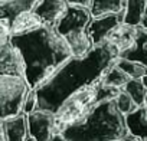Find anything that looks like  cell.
<instances>
[{
  "mask_svg": "<svg viewBox=\"0 0 147 141\" xmlns=\"http://www.w3.org/2000/svg\"><path fill=\"white\" fill-rule=\"evenodd\" d=\"M118 56V48L107 40L94 46L84 56L69 58L42 85L33 89L38 99L36 109L55 114L69 97L98 82L107 69L117 62Z\"/></svg>",
  "mask_w": 147,
  "mask_h": 141,
  "instance_id": "6da1fadb",
  "label": "cell"
},
{
  "mask_svg": "<svg viewBox=\"0 0 147 141\" xmlns=\"http://www.w3.org/2000/svg\"><path fill=\"white\" fill-rule=\"evenodd\" d=\"M12 45L19 52L30 89L42 85L55 70L72 58L66 40L56 33L52 25L36 22L10 36Z\"/></svg>",
  "mask_w": 147,
  "mask_h": 141,
  "instance_id": "7a4b0ae2",
  "label": "cell"
},
{
  "mask_svg": "<svg viewBox=\"0 0 147 141\" xmlns=\"http://www.w3.org/2000/svg\"><path fill=\"white\" fill-rule=\"evenodd\" d=\"M59 132L66 141H123L128 128L115 101L110 99L95 104L81 120L63 127Z\"/></svg>",
  "mask_w": 147,
  "mask_h": 141,
  "instance_id": "3957f363",
  "label": "cell"
},
{
  "mask_svg": "<svg viewBox=\"0 0 147 141\" xmlns=\"http://www.w3.org/2000/svg\"><path fill=\"white\" fill-rule=\"evenodd\" d=\"M92 19V12L87 6L66 5L63 13L52 25L71 48L72 56H84L94 46L88 36V25Z\"/></svg>",
  "mask_w": 147,
  "mask_h": 141,
  "instance_id": "277c9868",
  "label": "cell"
},
{
  "mask_svg": "<svg viewBox=\"0 0 147 141\" xmlns=\"http://www.w3.org/2000/svg\"><path fill=\"white\" fill-rule=\"evenodd\" d=\"M42 0H0V39L40 22L33 15Z\"/></svg>",
  "mask_w": 147,
  "mask_h": 141,
  "instance_id": "5b68a950",
  "label": "cell"
},
{
  "mask_svg": "<svg viewBox=\"0 0 147 141\" xmlns=\"http://www.w3.org/2000/svg\"><path fill=\"white\" fill-rule=\"evenodd\" d=\"M30 91L25 77L0 75V120L23 112V102Z\"/></svg>",
  "mask_w": 147,
  "mask_h": 141,
  "instance_id": "8992f818",
  "label": "cell"
},
{
  "mask_svg": "<svg viewBox=\"0 0 147 141\" xmlns=\"http://www.w3.org/2000/svg\"><path fill=\"white\" fill-rule=\"evenodd\" d=\"M124 23V12L107 13L95 16L88 25V36L92 46H98L110 39V36Z\"/></svg>",
  "mask_w": 147,
  "mask_h": 141,
  "instance_id": "52a82bcc",
  "label": "cell"
},
{
  "mask_svg": "<svg viewBox=\"0 0 147 141\" xmlns=\"http://www.w3.org/2000/svg\"><path fill=\"white\" fill-rule=\"evenodd\" d=\"M28 115V131L29 135L36 141H49L56 132L55 114L46 109H35Z\"/></svg>",
  "mask_w": 147,
  "mask_h": 141,
  "instance_id": "ba28073f",
  "label": "cell"
},
{
  "mask_svg": "<svg viewBox=\"0 0 147 141\" xmlns=\"http://www.w3.org/2000/svg\"><path fill=\"white\" fill-rule=\"evenodd\" d=\"M23 60L9 39H0V75L23 77Z\"/></svg>",
  "mask_w": 147,
  "mask_h": 141,
  "instance_id": "9c48e42d",
  "label": "cell"
},
{
  "mask_svg": "<svg viewBox=\"0 0 147 141\" xmlns=\"http://www.w3.org/2000/svg\"><path fill=\"white\" fill-rule=\"evenodd\" d=\"M3 122V132L6 141H25L29 135L28 131V115L20 112L15 117L6 118Z\"/></svg>",
  "mask_w": 147,
  "mask_h": 141,
  "instance_id": "30bf717a",
  "label": "cell"
},
{
  "mask_svg": "<svg viewBox=\"0 0 147 141\" xmlns=\"http://www.w3.org/2000/svg\"><path fill=\"white\" fill-rule=\"evenodd\" d=\"M120 58L128 60H137L147 66V29L141 25L136 26V38L134 43L130 49L124 50Z\"/></svg>",
  "mask_w": 147,
  "mask_h": 141,
  "instance_id": "8fae6325",
  "label": "cell"
},
{
  "mask_svg": "<svg viewBox=\"0 0 147 141\" xmlns=\"http://www.w3.org/2000/svg\"><path fill=\"white\" fill-rule=\"evenodd\" d=\"M65 9H66L65 0H42L39 6L35 9L33 15L38 17V20L53 25Z\"/></svg>",
  "mask_w": 147,
  "mask_h": 141,
  "instance_id": "7c38bea8",
  "label": "cell"
},
{
  "mask_svg": "<svg viewBox=\"0 0 147 141\" xmlns=\"http://www.w3.org/2000/svg\"><path fill=\"white\" fill-rule=\"evenodd\" d=\"M125 124L130 134L138 137L141 141H147V104L125 115Z\"/></svg>",
  "mask_w": 147,
  "mask_h": 141,
  "instance_id": "4fadbf2b",
  "label": "cell"
},
{
  "mask_svg": "<svg viewBox=\"0 0 147 141\" xmlns=\"http://www.w3.org/2000/svg\"><path fill=\"white\" fill-rule=\"evenodd\" d=\"M147 15V0H125L124 5V23L138 26Z\"/></svg>",
  "mask_w": 147,
  "mask_h": 141,
  "instance_id": "5bb4252c",
  "label": "cell"
},
{
  "mask_svg": "<svg viewBox=\"0 0 147 141\" xmlns=\"http://www.w3.org/2000/svg\"><path fill=\"white\" fill-rule=\"evenodd\" d=\"M125 0H92L91 12L92 17L102 16L107 13H120L124 12Z\"/></svg>",
  "mask_w": 147,
  "mask_h": 141,
  "instance_id": "9a60e30c",
  "label": "cell"
},
{
  "mask_svg": "<svg viewBox=\"0 0 147 141\" xmlns=\"http://www.w3.org/2000/svg\"><path fill=\"white\" fill-rule=\"evenodd\" d=\"M130 79H131V78L124 72V70L114 63L110 69H107V72L101 77L100 81H101L104 85H108V87H113V88H117V89H123L124 85H125Z\"/></svg>",
  "mask_w": 147,
  "mask_h": 141,
  "instance_id": "2e32d148",
  "label": "cell"
},
{
  "mask_svg": "<svg viewBox=\"0 0 147 141\" xmlns=\"http://www.w3.org/2000/svg\"><path fill=\"white\" fill-rule=\"evenodd\" d=\"M115 65L118 68H121L131 79H143L144 75L147 74V66L137 60H128V59L118 58Z\"/></svg>",
  "mask_w": 147,
  "mask_h": 141,
  "instance_id": "e0dca14e",
  "label": "cell"
},
{
  "mask_svg": "<svg viewBox=\"0 0 147 141\" xmlns=\"http://www.w3.org/2000/svg\"><path fill=\"white\" fill-rule=\"evenodd\" d=\"M136 102L137 107H141L146 104V97H147V88L144 87L141 79H130L124 88H123Z\"/></svg>",
  "mask_w": 147,
  "mask_h": 141,
  "instance_id": "ac0fdd59",
  "label": "cell"
},
{
  "mask_svg": "<svg viewBox=\"0 0 147 141\" xmlns=\"http://www.w3.org/2000/svg\"><path fill=\"white\" fill-rule=\"evenodd\" d=\"M115 105H117V108H118V111L125 117V115H128V114H131L133 111H136L138 107L136 105V102L133 101V98L124 91V89H121L120 92H118V95L115 97Z\"/></svg>",
  "mask_w": 147,
  "mask_h": 141,
  "instance_id": "d6986e66",
  "label": "cell"
},
{
  "mask_svg": "<svg viewBox=\"0 0 147 141\" xmlns=\"http://www.w3.org/2000/svg\"><path fill=\"white\" fill-rule=\"evenodd\" d=\"M36 107H38V99H36L35 91L32 89V91L28 94V97H26V99H25V102H23V112H25V114H29V112L35 111Z\"/></svg>",
  "mask_w": 147,
  "mask_h": 141,
  "instance_id": "ffe728a7",
  "label": "cell"
},
{
  "mask_svg": "<svg viewBox=\"0 0 147 141\" xmlns=\"http://www.w3.org/2000/svg\"><path fill=\"white\" fill-rule=\"evenodd\" d=\"M66 5H78V6H87L91 9L92 0H65Z\"/></svg>",
  "mask_w": 147,
  "mask_h": 141,
  "instance_id": "44dd1931",
  "label": "cell"
},
{
  "mask_svg": "<svg viewBox=\"0 0 147 141\" xmlns=\"http://www.w3.org/2000/svg\"><path fill=\"white\" fill-rule=\"evenodd\" d=\"M123 141H141V140H140L138 137H136V135H133V134H130V132H128V134L124 137V140H123Z\"/></svg>",
  "mask_w": 147,
  "mask_h": 141,
  "instance_id": "7402d4cb",
  "label": "cell"
},
{
  "mask_svg": "<svg viewBox=\"0 0 147 141\" xmlns=\"http://www.w3.org/2000/svg\"><path fill=\"white\" fill-rule=\"evenodd\" d=\"M49 141H66V140L63 138V135H62L61 132H56V134H55V135H53V137H52Z\"/></svg>",
  "mask_w": 147,
  "mask_h": 141,
  "instance_id": "603a6c76",
  "label": "cell"
},
{
  "mask_svg": "<svg viewBox=\"0 0 147 141\" xmlns=\"http://www.w3.org/2000/svg\"><path fill=\"white\" fill-rule=\"evenodd\" d=\"M0 141H6L5 140V132H3V122L0 120Z\"/></svg>",
  "mask_w": 147,
  "mask_h": 141,
  "instance_id": "cb8c5ba5",
  "label": "cell"
},
{
  "mask_svg": "<svg viewBox=\"0 0 147 141\" xmlns=\"http://www.w3.org/2000/svg\"><path fill=\"white\" fill-rule=\"evenodd\" d=\"M140 25H141L143 28H146V29H147V15L143 17V20H141V23H140Z\"/></svg>",
  "mask_w": 147,
  "mask_h": 141,
  "instance_id": "d4e9b609",
  "label": "cell"
},
{
  "mask_svg": "<svg viewBox=\"0 0 147 141\" xmlns=\"http://www.w3.org/2000/svg\"><path fill=\"white\" fill-rule=\"evenodd\" d=\"M141 81H143V84H144V87H146V88H147V74H146V75H144V78H143V79H141Z\"/></svg>",
  "mask_w": 147,
  "mask_h": 141,
  "instance_id": "484cf974",
  "label": "cell"
},
{
  "mask_svg": "<svg viewBox=\"0 0 147 141\" xmlns=\"http://www.w3.org/2000/svg\"><path fill=\"white\" fill-rule=\"evenodd\" d=\"M25 141H36V140H35L33 137H30V135H28V138H26Z\"/></svg>",
  "mask_w": 147,
  "mask_h": 141,
  "instance_id": "4316f807",
  "label": "cell"
},
{
  "mask_svg": "<svg viewBox=\"0 0 147 141\" xmlns=\"http://www.w3.org/2000/svg\"><path fill=\"white\" fill-rule=\"evenodd\" d=\"M146 104H147V97H146Z\"/></svg>",
  "mask_w": 147,
  "mask_h": 141,
  "instance_id": "83f0119b",
  "label": "cell"
}]
</instances>
